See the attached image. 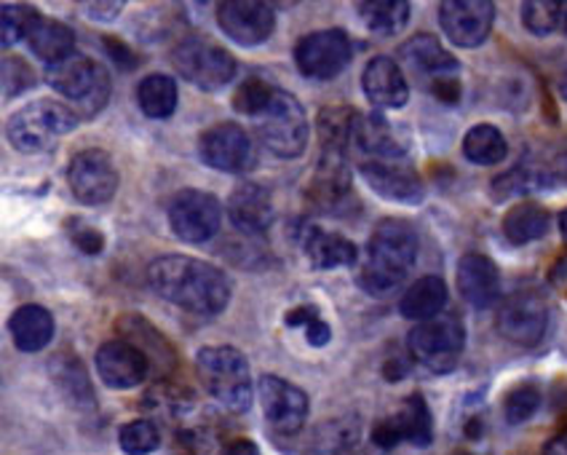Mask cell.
Returning <instances> with one entry per match:
<instances>
[{
	"mask_svg": "<svg viewBox=\"0 0 567 455\" xmlns=\"http://www.w3.org/2000/svg\"><path fill=\"white\" fill-rule=\"evenodd\" d=\"M153 292L177 309L196 317H217L228 309L234 285L212 262L188 255H164L147 268Z\"/></svg>",
	"mask_w": 567,
	"mask_h": 455,
	"instance_id": "obj_1",
	"label": "cell"
},
{
	"mask_svg": "<svg viewBox=\"0 0 567 455\" xmlns=\"http://www.w3.org/2000/svg\"><path fill=\"white\" fill-rule=\"evenodd\" d=\"M417 260V234L410 223L389 217L378 223L367 241L364 266L359 273V287L372 298L394 292Z\"/></svg>",
	"mask_w": 567,
	"mask_h": 455,
	"instance_id": "obj_2",
	"label": "cell"
},
{
	"mask_svg": "<svg viewBox=\"0 0 567 455\" xmlns=\"http://www.w3.org/2000/svg\"><path fill=\"white\" fill-rule=\"evenodd\" d=\"M196 373L206 394L228 413H247L252 407V370L234 345H204L196 356Z\"/></svg>",
	"mask_w": 567,
	"mask_h": 455,
	"instance_id": "obj_3",
	"label": "cell"
},
{
	"mask_svg": "<svg viewBox=\"0 0 567 455\" xmlns=\"http://www.w3.org/2000/svg\"><path fill=\"white\" fill-rule=\"evenodd\" d=\"M43 79L56 94L68 100V107H73L81 115V121L94 118L96 113L105 111L113 92L105 65L92 60V56L79 54V51L64 56L56 65H49Z\"/></svg>",
	"mask_w": 567,
	"mask_h": 455,
	"instance_id": "obj_4",
	"label": "cell"
},
{
	"mask_svg": "<svg viewBox=\"0 0 567 455\" xmlns=\"http://www.w3.org/2000/svg\"><path fill=\"white\" fill-rule=\"evenodd\" d=\"M81 124V115L68 107V102L56 100H38L30 105L19 107L6 124V137L14 151L38 156L56 145V139L64 134L75 132Z\"/></svg>",
	"mask_w": 567,
	"mask_h": 455,
	"instance_id": "obj_5",
	"label": "cell"
},
{
	"mask_svg": "<svg viewBox=\"0 0 567 455\" xmlns=\"http://www.w3.org/2000/svg\"><path fill=\"white\" fill-rule=\"evenodd\" d=\"M257 137L279 158H300L308 147V115L295 94L276 89L266 111L255 118Z\"/></svg>",
	"mask_w": 567,
	"mask_h": 455,
	"instance_id": "obj_6",
	"label": "cell"
},
{
	"mask_svg": "<svg viewBox=\"0 0 567 455\" xmlns=\"http://www.w3.org/2000/svg\"><path fill=\"white\" fill-rule=\"evenodd\" d=\"M466 349V330L463 322L453 313L429 319L412 327L408 335V351L412 362H417L429 373L447 375L453 373Z\"/></svg>",
	"mask_w": 567,
	"mask_h": 455,
	"instance_id": "obj_7",
	"label": "cell"
},
{
	"mask_svg": "<svg viewBox=\"0 0 567 455\" xmlns=\"http://www.w3.org/2000/svg\"><path fill=\"white\" fill-rule=\"evenodd\" d=\"M172 65L202 92H220L236 79L234 54L204 35H190L179 41L172 51Z\"/></svg>",
	"mask_w": 567,
	"mask_h": 455,
	"instance_id": "obj_8",
	"label": "cell"
},
{
	"mask_svg": "<svg viewBox=\"0 0 567 455\" xmlns=\"http://www.w3.org/2000/svg\"><path fill=\"white\" fill-rule=\"evenodd\" d=\"M223 207L217 196L198 188H185L169 201V228L185 245H204L220 230Z\"/></svg>",
	"mask_w": 567,
	"mask_h": 455,
	"instance_id": "obj_9",
	"label": "cell"
},
{
	"mask_svg": "<svg viewBox=\"0 0 567 455\" xmlns=\"http://www.w3.org/2000/svg\"><path fill=\"white\" fill-rule=\"evenodd\" d=\"M353 46L343 30H319L295 43V65L302 79L332 81L351 65Z\"/></svg>",
	"mask_w": 567,
	"mask_h": 455,
	"instance_id": "obj_10",
	"label": "cell"
},
{
	"mask_svg": "<svg viewBox=\"0 0 567 455\" xmlns=\"http://www.w3.org/2000/svg\"><path fill=\"white\" fill-rule=\"evenodd\" d=\"M198 156L212 169L225 172V175H244L257 164L255 139L241 124L223 121V124L209 126L198 137Z\"/></svg>",
	"mask_w": 567,
	"mask_h": 455,
	"instance_id": "obj_11",
	"label": "cell"
},
{
	"mask_svg": "<svg viewBox=\"0 0 567 455\" xmlns=\"http://www.w3.org/2000/svg\"><path fill=\"white\" fill-rule=\"evenodd\" d=\"M68 183L81 204L102 207V204L113 201L115 190H118V169H115L111 153L89 147V151L75 153L70 162Z\"/></svg>",
	"mask_w": 567,
	"mask_h": 455,
	"instance_id": "obj_12",
	"label": "cell"
},
{
	"mask_svg": "<svg viewBox=\"0 0 567 455\" xmlns=\"http://www.w3.org/2000/svg\"><path fill=\"white\" fill-rule=\"evenodd\" d=\"M257 394H260L262 415L276 434L292 437L308 421V410H311L308 394L295 383H289L287 378L262 375L257 383Z\"/></svg>",
	"mask_w": 567,
	"mask_h": 455,
	"instance_id": "obj_13",
	"label": "cell"
},
{
	"mask_svg": "<svg viewBox=\"0 0 567 455\" xmlns=\"http://www.w3.org/2000/svg\"><path fill=\"white\" fill-rule=\"evenodd\" d=\"M501 335L508 343L522 345V349H530V345L540 343V338L546 335V327H549V306L540 298L538 292L522 290L506 300L501 306L498 319H495Z\"/></svg>",
	"mask_w": 567,
	"mask_h": 455,
	"instance_id": "obj_14",
	"label": "cell"
},
{
	"mask_svg": "<svg viewBox=\"0 0 567 455\" xmlns=\"http://www.w3.org/2000/svg\"><path fill=\"white\" fill-rule=\"evenodd\" d=\"M440 24L450 43L476 49L493 33L495 6L489 0H447L440 6Z\"/></svg>",
	"mask_w": 567,
	"mask_h": 455,
	"instance_id": "obj_15",
	"label": "cell"
},
{
	"mask_svg": "<svg viewBox=\"0 0 567 455\" xmlns=\"http://www.w3.org/2000/svg\"><path fill=\"white\" fill-rule=\"evenodd\" d=\"M217 24L238 46L255 49L274 35L276 14L268 3L228 0V3L217 6Z\"/></svg>",
	"mask_w": 567,
	"mask_h": 455,
	"instance_id": "obj_16",
	"label": "cell"
},
{
	"mask_svg": "<svg viewBox=\"0 0 567 455\" xmlns=\"http://www.w3.org/2000/svg\"><path fill=\"white\" fill-rule=\"evenodd\" d=\"M96 373L105 386L115 391L137 389L151 373V359L134 343L118 338V341H107L96 349Z\"/></svg>",
	"mask_w": 567,
	"mask_h": 455,
	"instance_id": "obj_17",
	"label": "cell"
},
{
	"mask_svg": "<svg viewBox=\"0 0 567 455\" xmlns=\"http://www.w3.org/2000/svg\"><path fill=\"white\" fill-rule=\"evenodd\" d=\"M362 177L372 194L396 204H421L425 198L423 177L404 162H364Z\"/></svg>",
	"mask_w": 567,
	"mask_h": 455,
	"instance_id": "obj_18",
	"label": "cell"
},
{
	"mask_svg": "<svg viewBox=\"0 0 567 455\" xmlns=\"http://www.w3.org/2000/svg\"><path fill=\"white\" fill-rule=\"evenodd\" d=\"M457 292L463 294L474 309H493L501 298V273L498 266L482 252H468L457 260L455 268Z\"/></svg>",
	"mask_w": 567,
	"mask_h": 455,
	"instance_id": "obj_19",
	"label": "cell"
},
{
	"mask_svg": "<svg viewBox=\"0 0 567 455\" xmlns=\"http://www.w3.org/2000/svg\"><path fill=\"white\" fill-rule=\"evenodd\" d=\"M230 226L247 236H260L276 223L274 196L257 183H241L228 196Z\"/></svg>",
	"mask_w": 567,
	"mask_h": 455,
	"instance_id": "obj_20",
	"label": "cell"
},
{
	"mask_svg": "<svg viewBox=\"0 0 567 455\" xmlns=\"http://www.w3.org/2000/svg\"><path fill=\"white\" fill-rule=\"evenodd\" d=\"M364 97L380 111H399L410 102V83L391 56H372L362 73Z\"/></svg>",
	"mask_w": 567,
	"mask_h": 455,
	"instance_id": "obj_21",
	"label": "cell"
},
{
	"mask_svg": "<svg viewBox=\"0 0 567 455\" xmlns=\"http://www.w3.org/2000/svg\"><path fill=\"white\" fill-rule=\"evenodd\" d=\"M353 145L367 156H372V162H399L410 151V137L408 132L391 124L383 113H370L359 115Z\"/></svg>",
	"mask_w": 567,
	"mask_h": 455,
	"instance_id": "obj_22",
	"label": "cell"
},
{
	"mask_svg": "<svg viewBox=\"0 0 567 455\" xmlns=\"http://www.w3.org/2000/svg\"><path fill=\"white\" fill-rule=\"evenodd\" d=\"M348 196H351V169H348L346 156L321 153V162L308 183V198L316 207L334 209L343 207Z\"/></svg>",
	"mask_w": 567,
	"mask_h": 455,
	"instance_id": "obj_23",
	"label": "cell"
},
{
	"mask_svg": "<svg viewBox=\"0 0 567 455\" xmlns=\"http://www.w3.org/2000/svg\"><path fill=\"white\" fill-rule=\"evenodd\" d=\"M404 65H408L412 73L421 75V79H429V83H434L436 79H444V75H457V60L450 54L447 49L442 46V41L436 35L421 33L412 35L402 49Z\"/></svg>",
	"mask_w": 567,
	"mask_h": 455,
	"instance_id": "obj_24",
	"label": "cell"
},
{
	"mask_svg": "<svg viewBox=\"0 0 567 455\" xmlns=\"http://www.w3.org/2000/svg\"><path fill=\"white\" fill-rule=\"evenodd\" d=\"M11 338H14V345L24 354H38L51 343L54 338V317H51L49 309L38 303L19 306V309L11 313L9 319Z\"/></svg>",
	"mask_w": 567,
	"mask_h": 455,
	"instance_id": "obj_25",
	"label": "cell"
},
{
	"mask_svg": "<svg viewBox=\"0 0 567 455\" xmlns=\"http://www.w3.org/2000/svg\"><path fill=\"white\" fill-rule=\"evenodd\" d=\"M306 255L316 271H332V268H351L359 262V247L351 239L330 230H308Z\"/></svg>",
	"mask_w": 567,
	"mask_h": 455,
	"instance_id": "obj_26",
	"label": "cell"
},
{
	"mask_svg": "<svg viewBox=\"0 0 567 455\" xmlns=\"http://www.w3.org/2000/svg\"><path fill=\"white\" fill-rule=\"evenodd\" d=\"M24 41H28L32 54L41 56V60L47 62V68L62 62L64 56L75 54L73 30H70L68 24L56 22V19H49V17H38L35 22L30 24V33Z\"/></svg>",
	"mask_w": 567,
	"mask_h": 455,
	"instance_id": "obj_27",
	"label": "cell"
},
{
	"mask_svg": "<svg viewBox=\"0 0 567 455\" xmlns=\"http://www.w3.org/2000/svg\"><path fill=\"white\" fill-rule=\"evenodd\" d=\"M501 228H504L508 245L525 247V245H533V241L544 239V236L549 234L551 215L549 209L540 207L536 201H522L517 207L506 211Z\"/></svg>",
	"mask_w": 567,
	"mask_h": 455,
	"instance_id": "obj_28",
	"label": "cell"
},
{
	"mask_svg": "<svg viewBox=\"0 0 567 455\" xmlns=\"http://www.w3.org/2000/svg\"><path fill=\"white\" fill-rule=\"evenodd\" d=\"M444 306H447V285L440 277H423L410 287L399 300V311L404 319L412 322H429V319L442 317Z\"/></svg>",
	"mask_w": 567,
	"mask_h": 455,
	"instance_id": "obj_29",
	"label": "cell"
},
{
	"mask_svg": "<svg viewBox=\"0 0 567 455\" xmlns=\"http://www.w3.org/2000/svg\"><path fill=\"white\" fill-rule=\"evenodd\" d=\"M391 415H394L402 442L412 447H429L434 442V415L421 394H410L402 407Z\"/></svg>",
	"mask_w": 567,
	"mask_h": 455,
	"instance_id": "obj_30",
	"label": "cell"
},
{
	"mask_svg": "<svg viewBox=\"0 0 567 455\" xmlns=\"http://www.w3.org/2000/svg\"><path fill=\"white\" fill-rule=\"evenodd\" d=\"M359 113L353 107H324L319 113V139H321V153H338L346 156L348 145L353 143V134H357Z\"/></svg>",
	"mask_w": 567,
	"mask_h": 455,
	"instance_id": "obj_31",
	"label": "cell"
},
{
	"mask_svg": "<svg viewBox=\"0 0 567 455\" xmlns=\"http://www.w3.org/2000/svg\"><path fill=\"white\" fill-rule=\"evenodd\" d=\"M177 83L169 75L164 73H153L147 79L140 81L137 86V102L140 111L153 121H166L172 118L174 111H177Z\"/></svg>",
	"mask_w": 567,
	"mask_h": 455,
	"instance_id": "obj_32",
	"label": "cell"
},
{
	"mask_svg": "<svg viewBox=\"0 0 567 455\" xmlns=\"http://www.w3.org/2000/svg\"><path fill=\"white\" fill-rule=\"evenodd\" d=\"M359 426L353 418H334L321 423L306 445V455H353Z\"/></svg>",
	"mask_w": 567,
	"mask_h": 455,
	"instance_id": "obj_33",
	"label": "cell"
},
{
	"mask_svg": "<svg viewBox=\"0 0 567 455\" xmlns=\"http://www.w3.org/2000/svg\"><path fill=\"white\" fill-rule=\"evenodd\" d=\"M359 17L367 28L375 35L394 38L404 33L410 22V3L408 0H367V3H359Z\"/></svg>",
	"mask_w": 567,
	"mask_h": 455,
	"instance_id": "obj_34",
	"label": "cell"
},
{
	"mask_svg": "<svg viewBox=\"0 0 567 455\" xmlns=\"http://www.w3.org/2000/svg\"><path fill=\"white\" fill-rule=\"evenodd\" d=\"M463 156L476 166H495L506 162L508 143L504 132L493 124H476L463 137Z\"/></svg>",
	"mask_w": 567,
	"mask_h": 455,
	"instance_id": "obj_35",
	"label": "cell"
},
{
	"mask_svg": "<svg viewBox=\"0 0 567 455\" xmlns=\"http://www.w3.org/2000/svg\"><path fill=\"white\" fill-rule=\"evenodd\" d=\"M118 330L124 332V341L134 343L137 349L145 354L147 359H156L161 370H172L174 364V354H172V345L161 338V332L153 330L151 322H145V319L137 317V313H128L118 322Z\"/></svg>",
	"mask_w": 567,
	"mask_h": 455,
	"instance_id": "obj_36",
	"label": "cell"
},
{
	"mask_svg": "<svg viewBox=\"0 0 567 455\" xmlns=\"http://www.w3.org/2000/svg\"><path fill=\"white\" fill-rule=\"evenodd\" d=\"M51 378H54L56 389L68 396L73 405H94V391L89 386V378L83 364L73 354H56L51 359Z\"/></svg>",
	"mask_w": 567,
	"mask_h": 455,
	"instance_id": "obj_37",
	"label": "cell"
},
{
	"mask_svg": "<svg viewBox=\"0 0 567 455\" xmlns=\"http://www.w3.org/2000/svg\"><path fill=\"white\" fill-rule=\"evenodd\" d=\"M284 324L292 327V330L306 332V341L313 349H324L332 341V327L324 322L321 311L316 306H298V309H289L284 313Z\"/></svg>",
	"mask_w": 567,
	"mask_h": 455,
	"instance_id": "obj_38",
	"label": "cell"
},
{
	"mask_svg": "<svg viewBox=\"0 0 567 455\" xmlns=\"http://www.w3.org/2000/svg\"><path fill=\"white\" fill-rule=\"evenodd\" d=\"M41 17L32 6L24 3H3L0 6V43L3 49L14 46L17 41L28 38L30 24Z\"/></svg>",
	"mask_w": 567,
	"mask_h": 455,
	"instance_id": "obj_39",
	"label": "cell"
},
{
	"mask_svg": "<svg viewBox=\"0 0 567 455\" xmlns=\"http://www.w3.org/2000/svg\"><path fill=\"white\" fill-rule=\"evenodd\" d=\"M118 445L126 455H153L161 447V432L147 418L132 421L118 432Z\"/></svg>",
	"mask_w": 567,
	"mask_h": 455,
	"instance_id": "obj_40",
	"label": "cell"
},
{
	"mask_svg": "<svg viewBox=\"0 0 567 455\" xmlns=\"http://www.w3.org/2000/svg\"><path fill=\"white\" fill-rule=\"evenodd\" d=\"M276 86H270L266 79H247L244 83H238V89L234 92V100H230V105H234L236 113L247 115V118H257L262 111H266V105L274 97Z\"/></svg>",
	"mask_w": 567,
	"mask_h": 455,
	"instance_id": "obj_41",
	"label": "cell"
},
{
	"mask_svg": "<svg viewBox=\"0 0 567 455\" xmlns=\"http://www.w3.org/2000/svg\"><path fill=\"white\" fill-rule=\"evenodd\" d=\"M522 24L530 35L549 38L559 28V3L554 0H525L522 3Z\"/></svg>",
	"mask_w": 567,
	"mask_h": 455,
	"instance_id": "obj_42",
	"label": "cell"
},
{
	"mask_svg": "<svg viewBox=\"0 0 567 455\" xmlns=\"http://www.w3.org/2000/svg\"><path fill=\"white\" fill-rule=\"evenodd\" d=\"M540 407V391L533 383H519L506 394L504 400V415L512 426L530 421Z\"/></svg>",
	"mask_w": 567,
	"mask_h": 455,
	"instance_id": "obj_43",
	"label": "cell"
},
{
	"mask_svg": "<svg viewBox=\"0 0 567 455\" xmlns=\"http://www.w3.org/2000/svg\"><path fill=\"white\" fill-rule=\"evenodd\" d=\"M3 97L11 100V97H19V94H24L28 89H32L38 83V75L35 70H32L28 62L19 60V56H6L3 60Z\"/></svg>",
	"mask_w": 567,
	"mask_h": 455,
	"instance_id": "obj_44",
	"label": "cell"
},
{
	"mask_svg": "<svg viewBox=\"0 0 567 455\" xmlns=\"http://www.w3.org/2000/svg\"><path fill=\"white\" fill-rule=\"evenodd\" d=\"M68 236H70V241H73V245L86 255H100L102 249H105V236H102L94 226H86V223L70 220Z\"/></svg>",
	"mask_w": 567,
	"mask_h": 455,
	"instance_id": "obj_45",
	"label": "cell"
},
{
	"mask_svg": "<svg viewBox=\"0 0 567 455\" xmlns=\"http://www.w3.org/2000/svg\"><path fill=\"white\" fill-rule=\"evenodd\" d=\"M538 175L544 185H563V188H567V143L554 151L549 166L538 169Z\"/></svg>",
	"mask_w": 567,
	"mask_h": 455,
	"instance_id": "obj_46",
	"label": "cell"
},
{
	"mask_svg": "<svg viewBox=\"0 0 567 455\" xmlns=\"http://www.w3.org/2000/svg\"><path fill=\"white\" fill-rule=\"evenodd\" d=\"M429 92L434 94L442 105H457L463 97V83L457 75H444V79H436L434 83H429Z\"/></svg>",
	"mask_w": 567,
	"mask_h": 455,
	"instance_id": "obj_47",
	"label": "cell"
},
{
	"mask_svg": "<svg viewBox=\"0 0 567 455\" xmlns=\"http://www.w3.org/2000/svg\"><path fill=\"white\" fill-rule=\"evenodd\" d=\"M372 445L380 447V451H394L396 445H402V434H399L394 415L375 423V428H372Z\"/></svg>",
	"mask_w": 567,
	"mask_h": 455,
	"instance_id": "obj_48",
	"label": "cell"
},
{
	"mask_svg": "<svg viewBox=\"0 0 567 455\" xmlns=\"http://www.w3.org/2000/svg\"><path fill=\"white\" fill-rule=\"evenodd\" d=\"M102 46H105L107 56H111V60L121 70H134V68H137V56H134V51L128 49L124 41H118V38L105 35V38H102Z\"/></svg>",
	"mask_w": 567,
	"mask_h": 455,
	"instance_id": "obj_49",
	"label": "cell"
},
{
	"mask_svg": "<svg viewBox=\"0 0 567 455\" xmlns=\"http://www.w3.org/2000/svg\"><path fill=\"white\" fill-rule=\"evenodd\" d=\"M410 362H412L410 351H408V354H391V356H385L380 373H383V378L389 383H399L402 378L410 375Z\"/></svg>",
	"mask_w": 567,
	"mask_h": 455,
	"instance_id": "obj_50",
	"label": "cell"
},
{
	"mask_svg": "<svg viewBox=\"0 0 567 455\" xmlns=\"http://www.w3.org/2000/svg\"><path fill=\"white\" fill-rule=\"evenodd\" d=\"M81 9L94 22H113L124 11V3H83Z\"/></svg>",
	"mask_w": 567,
	"mask_h": 455,
	"instance_id": "obj_51",
	"label": "cell"
},
{
	"mask_svg": "<svg viewBox=\"0 0 567 455\" xmlns=\"http://www.w3.org/2000/svg\"><path fill=\"white\" fill-rule=\"evenodd\" d=\"M223 455H262V451L252 440H234L230 445H225Z\"/></svg>",
	"mask_w": 567,
	"mask_h": 455,
	"instance_id": "obj_52",
	"label": "cell"
},
{
	"mask_svg": "<svg viewBox=\"0 0 567 455\" xmlns=\"http://www.w3.org/2000/svg\"><path fill=\"white\" fill-rule=\"evenodd\" d=\"M544 455H567V432L557 434V437H551L549 442H546Z\"/></svg>",
	"mask_w": 567,
	"mask_h": 455,
	"instance_id": "obj_53",
	"label": "cell"
},
{
	"mask_svg": "<svg viewBox=\"0 0 567 455\" xmlns=\"http://www.w3.org/2000/svg\"><path fill=\"white\" fill-rule=\"evenodd\" d=\"M559 28H563L565 35H567V0H565V3H559Z\"/></svg>",
	"mask_w": 567,
	"mask_h": 455,
	"instance_id": "obj_54",
	"label": "cell"
},
{
	"mask_svg": "<svg viewBox=\"0 0 567 455\" xmlns=\"http://www.w3.org/2000/svg\"><path fill=\"white\" fill-rule=\"evenodd\" d=\"M559 234H563V239L567 241V207L563 209V215H559Z\"/></svg>",
	"mask_w": 567,
	"mask_h": 455,
	"instance_id": "obj_55",
	"label": "cell"
},
{
	"mask_svg": "<svg viewBox=\"0 0 567 455\" xmlns=\"http://www.w3.org/2000/svg\"><path fill=\"white\" fill-rule=\"evenodd\" d=\"M563 94H565V100H567V73H565V79H563Z\"/></svg>",
	"mask_w": 567,
	"mask_h": 455,
	"instance_id": "obj_56",
	"label": "cell"
},
{
	"mask_svg": "<svg viewBox=\"0 0 567 455\" xmlns=\"http://www.w3.org/2000/svg\"><path fill=\"white\" fill-rule=\"evenodd\" d=\"M453 455H474V453H468V451H457V453H453Z\"/></svg>",
	"mask_w": 567,
	"mask_h": 455,
	"instance_id": "obj_57",
	"label": "cell"
}]
</instances>
